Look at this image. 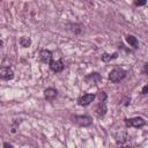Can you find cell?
Masks as SVG:
<instances>
[{
    "instance_id": "obj_8",
    "label": "cell",
    "mask_w": 148,
    "mask_h": 148,
    "mask_svg": "<svg viewBox=\"0 0 148 148\" xmlns=\"http://www.w3.org/2000/svg\"><path fill=\"white\" fill-rule=\"evenodd\" d=\"M86 81L89 84H97L102 81V76L98 73H90L89 75L86 76Z\"/></svg>"
},
{
    "instance_id": "obj_3",
    "label": "cell",
    "mask_w": 148,
    "mask_h": 148,
    "mask_svg": "<svg viewBox=\"0 0 148 148\" xmlns=\"http://www.w3.org/2000/svg\"><path fill=\"white\" fill-rule=\"evenodd\" d=\"M73 121L76 123L80 126L86 127V126H89V125L92 124V118L89 117V116H74L73 117Z\"/></svg>"
},
{
    "instance_id": "obj_13",
    "label": "cell",
    "mask_w": 148,
    "mask_h": 148,
    "mask_svg": "<svg viewBox=\"0 0 148 148\" xmlns=\"http://www.w3.org/2000/svg\"><path fill=\"white\" fill-rule=\"evenodd\" d=\"M20 44H21V46H23V47H28V46L31 44V40H30L29 37L23 36V37L20 38Z\"/></svg>"
},
{
    "instance_id": "obj_10",
    "label": "cell",
    "mask_w": 148,
    "mask_h": 148,
    "mask_svg": "<svg viewBox=\"0 0 148 148\" xmlns=\"http://www.w3.org/2000/svg\"><path fill=\"white\" fill-rule=\"evenodd\" d=\"M57 95H58V91H57V89H54V88H46L45 90H44V97L47 99V101H52L53 98H56L57 97Z\"/></svg>"
},
{
    "instance_id": "obj_16",
    "label": "cell",
    "mask_w": 148,
    "mask_h": 148,
    "mask_svg": "<svg viewBox=\"0 0 148 148\" xmlns=\"http://www.w3.org/2000/svg\"><path fill=\"white\" fill-rule=\"evenodd\" d=\"M142 94H145V95H148V83L143 86V88H142Z\"/></svg>"
},
{
    "instance_id": "obj_6",
    "label": "cell",
    "mask_w": 148,
    "mask_h": 148,
    "mask_svg": "<svg viewBox=\"0 0 148 148\" xmlns=\"http://www.w3.org/2000/svg\"><path fill=\"white\" fill-rule=\"evenodd\" d=\"M106 111H108V108H106V103H105V101H99V103L97 104V106H96V109H95V113H96V116H97L98 118H102V117L105 116Z\"/></svg>"
},
{
    "instance_id": "obj_11",
    "label": "cell",
    "mask_w": 148,
    "mask_h": 148,
    "mask_svg": "<svg viewBox=\"0 0 148 148\" xmlns=\"http://www.w3.org/2000/svg\"><path fill=\"white\" fill-rule=\"evenodd\" d=\"M126 42H127L131 46H133L134 49H138V47H139V42H138L136 37L133 36V35H127V36H126Z\"/></svg>"
},
{
    "instance_id": "obj_15",
    "label": "cell",
    "mask_w": 148,
    "mask_h": 148,
    "mask_svg": "<svg viewBox=\"0 0 148 148\" xmlns=\"http://www.w3.org/2000/svg\"><path fill=\"white\" fill-rule=\"evenodd\" d=\"M147 3V0H134V5L135 6H145Z\"/></svg>"
},
{
    "instance_id": "obj_2",
    "label": "cell",
    "mask_w": 148,
    "mask_h": 148,
    "mask_svg": "<svg viewBox=\"0 0 148 148\" xmlns=\"http://www.w3.org/2000/svg\"><path fill=\"white\" fill-rule=\"evenodd\" d=\"M125 125L127 127H135V128H140L142 126L146 125V121L143 118L141 117H133V118H126L125 119Z\"/></svg>"
},
{
    "instance_id": "obj_9",
    "label": "cell",
    "mask_w": 148,
    "mask_h": 148,
    "mask_svg": "<svg viewBox=\"0 0 148 148\" xmlns=\"http://www.w3.org/2000/svg\"><path fill=\"white\" fill-rule=\"evenodd\" d=\"M39 58L44 64H50L52 61V52L49 50H42L39 52Z\"/></svg>"
},
{
    "instance_id": "obj_17",
    "label": "cell",
    "mask_w": 148,
    "mask_h": 148,
    "mask_svg": "<svg viewBox=\"0 0 148 148\" xmlns=\"http://www.w3.org/2000/svg\"><path fill=\"white\" fill-rule=\"evenodd\" d=\"M3 147H5V148H7V147L12 148V147H13V145H10V143H8V142H5V143H3Z\"/></svg>"
},
{
    "instance_id": "obj_14",
    "label": "cell",
    "mask_w": 148,
    "mask_h": 148,
    "mask_svg": "<svg viewBox=\"0 0 148 148\" xmlns=\"http://www.w3.org/2000/svg\"><path fill=\"white\" fill-rule=\"evenodd\" d=\"M98 98H99V101H105L106 99V94H105V91H98Z\"/></svg>"
},
{
    "instance_id": "obj_18",
    "label": "cell",
    "mask_w": 148,
    "mask_h": 148,
    "mask_svg": "<svg viewBox=\"0 0 148 148\" xmlns=\"http://www.w3.org/2000/svg\"><path fill=\"white\" fill-rule=\"evenodd\" d=\"M143 72H145V73H146L147 75H148V64H147V65L145 66V68H143Z\"/></svg>"
},
{
    "instance_id": "obj_4",
    "label": "cell",
    "mask_w": 148,
    "mask_h": 148,
    "mask_svg": "<svg viewBox=\"0 0 148 148\" xmlns=\"http://www.w3.org/2000/svg\"><path fill=\"white\" fill-rule=\"evenodd\" d=\"M95 97H96V96H95L94 94H84V95H82V96L79 97L77 104H79L80 106H88L89 104H91V103L94 102Z\"/></svg>"
},
{
    "instance_id": "obj_7",
    "label": "cell",
    "mask_w": 148,
    "mask_h": 148,
    "mask_svg": "<svg viewBox=\"0 0 148 148\" xmlns=\"http://www.w3.org/2000/svg\"><path fill=\"white\" fill-rule=\"evenodd\" d=\"M0 76L2 80H6V81H9L14 77V72L12 68L9 67H2L0 69Z\"/></svg>"
},
{
    "instance_id": "obj_12",
    "label": "cell",
    "mask_w": 148,
    "mask_h": 148,
    "mask_svg": "<svg viewBox=\"0 0 148 148\" xmlns=\"http://www.w3.org/2000/svg\"><path fill=\"white\" fill-rule=\"evenodd\" d=\"M118 57V53L117 52H114V53H112V54H109V53H104V54H102V60L103 61H105V62H108V61H110V60H112V59H116Z\"/></svg>"
},
{
    "instance_id": "obj_1",
    "label": "cell",
    "mask_w": 148,
    "mask_h": 148,
    "mask_svg": "<svg viewBox=\"0 0 148 148\" xmlns=\"http://www.w3.org/2000/svg\"><path fill=\"white\" fill-rule=\"evenodd\" d=\"M126 76V71L123 68H114L109 73V80L113 83H118L121 80H124Z\"/></svg>"
},
{
    "instance_id": "obj_5",
    "label": "cell",
    "mask_w": 148,
    "mask_h": 148,
    "mask_svg": "<svg viewBox=\"0 0 148 148\" xmlns=\"http://www.w3.org/2000/svg\"><path fill=\"white\" fill-rule=\"evenodd\" d=\"M49 66H50V69H51L52 72H54V73H60V72H62V69H64V67H65L64 61H62L61 59L52 60V61L49 64Z\"/></svg>"
}]
</instances>
